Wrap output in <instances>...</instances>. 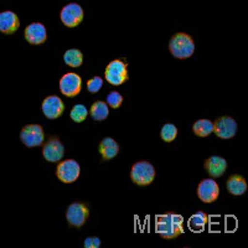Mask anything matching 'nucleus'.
I'll return each mask as SVG.
<instances>
[{"mask_svg": "<svg viewBox=\"0 0 248 248\" xmlns=\"http://www.w3.org/2000/svg\"><path fill=\"white\" fill-rule=\"evenodd\" d=\"M169 50L171 55L176 59H189L194 55L195 44L194 40L187 34L184 32H178L170 39Z\"/></svg>", "mask_w": 248, "mask_h": 248, "instance_id": "nucleus-2", "label": "nucleus"}, {"mask_svg": "<svg viewBox=\"0 0 248 248\" xmlns=\"http://www.w3.org/2000/svg\"><path fill=\"white\" fill-rule=\"evenodd\" d=\"M155 231L165 240H172L184 233V217L174 212L155 217Z\"/></svg>", "mask_w": 248, "mask_h": 248, "instance_id": "nucleus-1", "label": "nucleus"}, {"mask_svg": "<svg viewBox=\"0 0 248 248\" xmlns=\"http://www.w3.org/2000/svg\"><path fill=\"white\" fill-rule=\"evenodd\" d=\"M63 154H65V148H63L59 138L52 137V138H50L44 144L43 155L44 158L47 161H50V163L60 161L63 158Z\"/></svg>", "mask_w": 248, "mask_h": 248, "instance_id": "nucleus-12", "label": "nucleus"}, {"mask_svg": "<svg viewBox=\"0 0 248 248\" xmlns=\"http://www.w3.org/2000/svg\"><path fill=\"white\" fill-rule=\"evenodd\" d=\"M205 169L211 178H220L227 169V161L221 156H211L205 161Z\"/></svg>", "mask_w": 248, "mask_h": 248, "instance_id": "nucleus-16", "label": "nucleus"}, {"mask_svg": "<svg viewBox=\"0 0 248 248\" xmlns=\"http://www.w3.org/2000/svg\"><path fill=\"white\" fill-rule=\"evenodd\" d=\"M226 185H227V190L230 194L234 195V196H240L247 191V183L240 175H232L227 180Z\"/></svg>", "mask_w": 248, "mask_h": 248, "instance_id": "nucleus-18", "label": "nucleus"}, {"mask_svg": "<svg viewBox=\"0 0 248 248\" xmlns=\"http://www.w3.org/2000/svg\"><path fill=\"white\" fill-rule=\"evenodd\" d=\"M122 102H123V97L117 91L110 92L107 96V105H109L112 108H119L122 106Z\"/></svg>", "mask_w": 248, "mask_h": 248, "instance_id": "nucleus-25", "label": "nucleus"}, {"mask_svg": "<svg viewBox=\"0 0 248 248\" xmlns=\"http://www.w3.org/2000/svg\"><path fill=\"white\" fill-rule=\"evenodd\" d=\"M83 9L81 8V5H78L77 3H70L62 8L61 14V21L63 23V25H66L67 28H76L81 24V21L83 20Z\"/></svg>", "mask_w": 248, "mask_h": 248, "instance_id": "nucleus-7", "label": "nucleus"}, {"mask_svg": "<svg viewBox=\"0 0 248 248\" xmlns=\"http://www.w3.org/2000/svg\"><path fill=\"white\" fill-rule=\"evenodd\" d=\"M214 132L218 138L231 139L236 136L237 123L231 117H221L214 123Z\"/></svg>", "mask_w": 248, "mask_h": 248, "instance_id": "nucleus-10", "label": "nucleus"}, {"mask_svg": "<svg viewBox=\"0 0 248 248\" xmlns=\"http://www.w3.org/2000/svg\"><path fill=\"white\" fill-rule=\"evenodd\" d=\"M25 39L31 45H41L47 39V31L41 23H32L25 29Z\"/></svg>", "mask_w": 248, "mask_h": 248, "instance_id": "nucleus-13", "label": "nucleus"}, {"mask_svg": "<svg viewBox=\"0 0 248 248\" xmlns=\"http://www.w3.org/2000/svg\"><path fill=\"white\" fill-rule=\"evenodd\" d=\"M103 85V79L101 77H93L87 82V90L91 93H97L102 88Z\"/></svg>", "mask_w": 248, "mask_h": 248, "instance_id": "nucleus-26", "label": "nucleus"}, {"mask_svg": "<svg viewBox=\"0 0 248 248\" xmlns=\"http://www.w3.org/2000/svg\"><path fill=\"white\" fill-rule=\"evenodd\" d=\"M79 172H81V168H79L78 163L72 159L60 163L56 169L57 178L65 184L75 183L78 179Z\"/></svg>", "mask_w": 248, "mask_h": 248, "instance_id": "nucleus-6", "label": "nucleus"}, {"mask_svg": "<svg viewBox=\"0 0 248 248\" xmlns=\"http://www.w3.org/2000/svg\"><path fill=\"white\" fill-rule=\"evenodd\" d=\"M82 79L77 74L70 72L60 79V91L62 94L66 97H75L77 96L81 91Z\"/></svg>", "mask_w": 248, "mask_h": 248, "instance_id": "nucleus-9", "label": "nucleus"}, {"mask_svg": "<svg viewBox=\"0 0 248 248\" xmlns=\"http://www.w3.org/2000/svg\"><path fill=\"white\" fill-rule=\"evenodd\" d=\"M119 152V145L114 139L105 138L99 144V153H101L102 158L105 160H110L114 156H117Z\"/></svg>", "mask_w": 248, "mask_h": 248, "instance_id": "nucleus-17", "label": "nucleus"}, {"mask_svg": "<svg viewBox=\"0 0 248 248\" xmlns=\"http://www.w3.org/2000/svg\"><path fill=\"white\" fill-rule=\"evenodd\" d=\"M86 248H98L101 247V240L98 237H87L83 243Z\"/></svg>", "mask_w": 248, "mask_h": 248, "instance_id": "nucleus-27", "label": "nucleus"}, {"mask_svg": "<svg viewBox=\"0 0 248 248\" xmlns=\"http://www.w3.org/2000/svg\"><path fill=\"white\" fill-rule=\"evenodd\" d=\"M20 139L25 144L26 147L34 148L40 147L44 144V139H45V134H44V129L39 124H30L26 125L20 132Z\"/></svg>", "mask_w": 248, "mask_h": 248, "instance_id": "nucleus-5", "label": "nucleus"}, {"mask_svg": "<svg viewBox=\"0 0 248 248\" xmlns=\"http://www.w3.org/2000/svg\"><path fill=\"white\" fill-rule=\"evenodd\" d=\"M130 179L137 185H149L155 179L154 167L148 161H139V163L134 164L130 170Z\"/></svg>", "mask_w": 248, "mask_h": 248, "instance_id": "nucleus-3", "label": "nucleus"}, {"mask_svg": "<svg viewBox=\"0 0 248 248\" xmlns=\"http://www.w3.org/2000/svg\"><path fill=\"white\" fill-rule=\"evenodd\" d=\"M160 136H161V139H163L164 141H168V143H170V141L174 140V139L176 138V136H178V128L175 127L174 124H171V123L164 124V127L161 128Z\"/></svg>", "mask_w": 248, "mask_h": 248, "instance_id": "nucleus-23", "label": "nucleus"}, {"mask_svg": "<svg viewBox=\"0 0 248 248\" xmlns=\"http://www.w3.org/2000/svg\"><path fill=\"white\" fill-rule=\"evenodd\" d=\"M106 79L113 86H121L128 79V70L125 62L114 60L106 68Z\"/></svg>", "mask_w": 248, "mask_h": 248, "instance_id": "nucleus-4", "label": "nucleus"}, {"mask_svg": "<svg viewBox=\"0 0 248 248\" xmlns=\"http://www.w3.org/2000/svg\"><path fill=\"white\" fill-rule=\"evenodd\" d=\"M87 116H88V110L83 105L75 106V107L72 108V110H71V114H70L71 119L77 122V123H81V122L85 121V119L87 118Z\"/></svg>", "mask_w": 248, "mask_h": 248, "instance_id": "nucleus-24", "label": "nucleus"}, {"mask_svg": "<svg viewBox=\"0 0 248 248\" xmlns=\"http://www.w3.org/2000/svg\"><path fill=\"white\" fill-rule=\"evenodd\" d=\"M63 60H65L66 65L71 66V67H79L83 62V56L82 52L77 48H70L63 55Z\"/></svg>", "mask_w": 248, "mask_h": 248, "instance_id": "nucleus-22", "label": "nucleus"}, {"mask_svg": "<svg viewBox=\"0 0 248 248\" xmlns=\"http://www.w3.org/2000/svg\"><path fill=\"white\" fill-rule=\"evenodd\" d=\"M20 20L13 12L0 13V31L3 34H13L19 29Z\"/></svg>", "mask_w": 248, "mask_h": 248, "instance_id": "nucleus-15", "label": "nucleus"}, {"mask_svg": "<svg viewBox=\"0 0 248 248\" xmlns=\"http://www.w3.org/2000/svg\"><path fill=\"white\" fill-rule=\"evenodd\" d=\"M65 110V105L60 97L50 96L44 99L43 102V113L48 119H56L62 116Z\"/></svg>", "mask_w": 248, "mask_h": 248, "instance_id": "nucleus-14", "label": "nucleus"}, {"mask_svg": "<svg viewBox=\"0 0 248 248\" xmlns=\"http://www.w3.org/2000/svg\"><path fill=\"white\" fill-rule=\"evenodd\" d=\"M90 114L94 121H105L108 114H109V108H108V105L105 102L97 101L91 107Z\"/></svg>", "mask_w": 248, "mask_h": 248, "instance_id": "nucleus-19", "label": "nucleus"}, {"mask_svg": "<svg viewBox=\"0 0 248 248\" xmlns=\"http://www.w3.org/2000/svg\"><path fill=\"white\" fill-rule=\"evenodd\" d=\"M192 130L198 137H207L214 132V123L209 119H199L198 122H195Z\"/></svg>", "mask_w": 248, "mask_h": 248, "instance_id": "nucleus-21", "label": "nucleus"}, {"mask_svg": "<svg viewBox=\"0 0 248 248\" xmlns=\"http://www.w3.org/2000/svg\"><path fill=\"white\" fill-rule=\"evenodd\" d=\"M209 222V217L205 212L199 211L192 215L189 220V227L191 231H202Z\"/></svg>", "mask_w": 248, "mask_h": 248, "instance_id": "nucleus-20", "label": "nucleus"}, {"mask_svg": "<svg viewBox=\"0 0 248 248\" xmlns=\"http://www.w3.org/2000/svg\"><path fill=\"white\" fill-rule=\"evenodd\" d=\"M220 189L214 179H205L198 186V196L202 202L211 203L217 200Z\"/></svg>", "mask_w": 248, "mask_h": 248, "instance_id": "nucleus-11", "label": "nucleus"}, {"mask_svg": "<svg viewBox=\"0 0 248 248\" xmlns=\"http://www.w3.org/2000/svg\"><path fill=\"white\" fill-rule=\"evenodd\" d=\"M88 215H90V211L85 203L75 202L68 206L67 211H66V218L71 226L81 227L87 221Z\"/></svg>", "mask_w": 248, "mask_h": 248, "instance_id": "nucleus-8", "label": "nucleus"}]
</instances>
